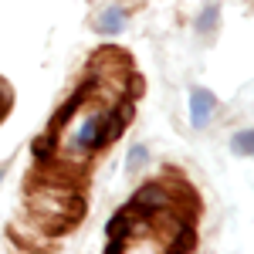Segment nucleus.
<instances>
[{"label":"nucleus","instance_id":"nucleus-9","mask_svg":"<svg viewBox=\"0 0 254 254\" xmlns=\"http://www.w3.org/2000/svg\"><path fill=\"white\" fill-rule=\"evenodd\" d=\"M217 24V7H210L207 14H200V27H214Z\"/></svg>","mask_w":254,"mask_h":254},{"label":"nucleus","instance_id":"nucleus-8","mask_svg":"<svg viewBox=\"0 0 254 254\" xmlns=\"http://www.w3.org/2000/svg\"><path fill=\"white\" fill-rule=\"evenodd\" d=\"M146 163V146H136L132 153H129V170H139Z\"/></svg>","mask_w":254,"mask_h":254},{"label":"nucleus","instance_id":"nucleus-1","mask_svg":"<svg viewBox=\"0 0 254 254\" xmlns=\"http://www.w3.org/2000/svg\"><path fill=\"white\" fill-rule=\"evenodd\" d=\"M214 109H217V98L210 95L207 88H193V92H190V122H193L196 129H203V126L210 122Z\"/></svg>","mask_w":254,"mask_h":254},{"label":"nucleus","instance_id":"nucleus-3","mask_svg":"<svg viewBox=\"0 0 254 254\" xmlns=\"http://www.w3.org/2000/svg\"><path fill=\"white\" fill-rule=\"evenodd\" d=\"M231 149L237 156H254V129H241L231 136Z\"/></svg>","mask_w":254,"mask_h":254},{"label":"nucleus","instance_id":"nucleus-7","mask_svg":"<svg viewBox=\"0 0 254 254\" xmlns=\"http://www.w3.org/2000/svg\"><path fill=\"white\" fill-rule=\"evenodd\" d=\"M95 139H98V119H92V122H85V126H81L78 142H81V146H95Z\"/></svg>","mask_w":254,"mask_h":254},{"label":"nucleus","instance_id":"nucleus-2","mask_svg":"<svg viewBox=\"0 0 254 254\" xmlns=\"http://www.w3.org/2000/svg\"><path fill=\"white\" fill-rule=\"evenodd\" d=\"M166 203H170V196H166L163 187H142V190L132 196V210H139L142 217H153L156 210H163Z\"/></svg>","mask_w":254,"mask_h":254},{"label":"nucleus","instance_id":"nucleus-5","mask_svg":"<svg viewBox=\"0 0 254 254\" xmlns=\"http://www.w3.org/2000/svg\"><path fill=\"white\" fill-rule=\"evenodd\" d=\"M193 244H196V237H193V231L183 224V231L176 234V241L170 244V251H193Z\"/></svg>","mask_w":254,"mask_h":254},{"label":"nucleus","instance_id":"nucleus-4","mask_svg":"<svg viewBox=\"0 0 254 254\" xmlns=\"http://www.w3.org/2000/svg\"><path fill=\"white\" fill-rule=\"evenodd\" d=\"M122 24H126V14H122L119 7H109V10L98 17V31H105V34H116Z\"/></svg>","mask_w":254,"mask_h":254},{"label":"nucleus","instance_id":"nucleus-6","mask_svg":"<svg viewBox=\"0 0 254 254\" xmlns=\"http://www.w3.org/2000/svg\"><path fill=\"white\" fill-rule=\"evenodd\" d=\"M129 231H132V220H129V214L112 217V224H109V237H126Z\"/></svg>","mask_w":254,"mask_h":254}]
</instances>
